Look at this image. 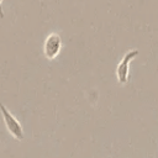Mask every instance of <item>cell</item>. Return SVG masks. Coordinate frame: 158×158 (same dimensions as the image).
<instances>
[{
	"label": "cell",
	"mask_w": 158,
	"mask_h": 158,
	"mask_svg": "<svg viewBox=\"0 0 158 158\" xmlns=\"http://www.w3.org/2000/svg\"><path fill=\"white\" fill-rule=\"evenodd\" d=\"M60 48H62V38H60V36L58 33H56V32L49 33L46 37L44 43H43V53H44L46 58L47 59L56 58L59 54Z\"/></svg>",
	"instance_id": "cell-3"
},
{
	"label": "cell",
	"mask_w": 158,
	"mask_h": 158,
	"mask_svg": "<svg viewBox=\"0 0 158 158\" xmlns=\"http://www.w3.org/2000/svg\"><path fill=\"white\" fill-rule=\"evenodd\" d=\"M139 54L138 49H130L123 58L120 60V63L116 67V78L120 84H126L128 80V73H130V63L132 59H135Z\"/></svg>",
	"instance_id": "cell-2"
},
{
	"label": "cell",
	"mask_w": 158,
	"mask_h": 158,
	"mask_svg": "<svg viewBox=\"0 0 158 158\" xmlns=\"http://www.w3.org/2000/svg\"><path fill=\"white\" fill-rule=\"evenodd\" d=\"M0 112L2 115V118H4V122H5V126L7 128V131L10 132V135L16 138L17 141H21L23 139V128L21 126V123L19 122V120L6 109V106L0 101Z\"/></svg>",
	"instance_id": "cell-1"
},
{
	"label": "cell",
	"mask_w": 158,
	"mask_h": 158,
	"mask_svg": "<svg viewBox=\"0 0 158 158\" xmlns=\"http://www.w3.org/2000/svg\"><path fill=\"white\" fill-rule=\"evenodd\" d=\"M1 2H2V0H0V17L2 19V17H4V11H2V6H1Z\"/></svg>",
	"instance_id": "cell-4"
}]
</instances>
